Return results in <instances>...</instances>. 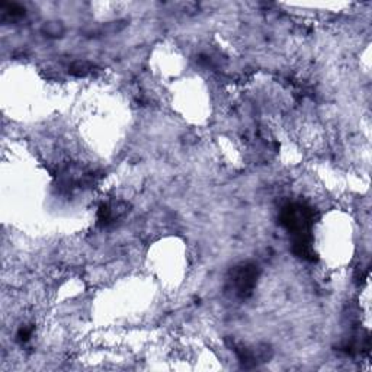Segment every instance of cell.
Instances as JSON below:
<instances>
[{"mask_svg": "<svg viewBox=\"0 0 372 372\" xmlns=\"http://www.w3.org/2000/svg\"><path fill=\"white\" fill-rule=\"evenodd\" d=\"M258 266L246 263L239 269L234 270L233 274V285L235 286V293L239 295H247L251 293L253 286L258 279Z\"/></svg>", "mask_w": 372, "mask_h": 372, "instance_id": "1", "label": "cell"}]
</instances>
